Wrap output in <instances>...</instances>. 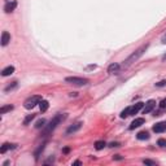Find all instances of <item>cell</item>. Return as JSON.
Instances as JSON below:
<instances>
[{
  "mask_svg": "<svg viewBox=\"0 0 166 166\" xmlns=\"http://www.w3.org/2000/svg\"><path fill=\"white\" fill-rule=\"evenodd\" d=\"M154 108H156V101H154V100H149V101H147V103L144 104V108L142 109V110H143V114H148V113H150V112H152Z\"/></svg>",
  "mask_w": 166,
  "mask_h": 166,
  "instance_id": "5",
  "label": "cell"
},
{
  "mask_svg": "<svg viewBox=\"0 0 166 166\" xmlns=\"http://www.w3.org/2000/svg\"><path fill=\"white\" fill-rule=\"evenodd\" d=\"M147 48H148V44H144V46H142V47H139V48L136 49L135 52H132L131 54H130L129 57H127L126 60L123 61V64H122V67H127V66H130L131 64H134L136 60H139L140 57L144 54V52L147 51Z\"/></svg>",
  "mask_w": 166,
  "mask_h": 166,
  "instance_id": "1",
  "label": "cell"
},
{
  "mask_svg": "<svg viewBox=\"0 0 166 166\" xmlns=\"http://www.w3.org/2000/svg\"><path fill=\"white\" fill-rule=\"evenodd\" d=\"M143 108H144V104L143 103H136L135 105L130 106V116H135V114H137Z\"/></svg>",
  "mask_w": 166,
  "mask_h": 166,
  "instance_id": "6",
  "label": "cell"
},
{
  "mask_svg": "<svg viewBox=\"0 0 166 166\" xmlns=\"http://www.w3.org/2000/svg\"><path fill=\"white\" fill-rule=\"evenodd\" d=\"M113 160H122V157H121L119 154H116V156L113 157Z\"/></svg>",
  "mask_w": 166,
  "mask_h": 166,
  "instance_id": "30",
  "label": "cell"
},
{
  "mask_svg": "<svg viewBox=\"0 0 166 166\" xmlns=\"http://www.w3.org/2000/svg\"><path fill=\"white\" fill-rule=\"evenodd\" d=\"M42 101V96L39 95H34V96H30L29 99H26L25 103H23V106L26 109H33L36 104H39Z\"/></svg>",
  "mask_w": 166,
  "mask_h": 166,
  "instance_id": "3",
  "label": "cell"
},
{
  "mask_svg": "<svg viewBox=\"0 0 166 166\" xmlns=\"http://www.w3.org/2000/svg\"><path fill=\"white\" fill-rule=\"evenodd\" d=\"M13 71H14V67H13V66H7L5 69L1 70V75H3V77H8V75L13 74Z\"/></svg>",
  "mask_w": 166,
  "mask_h": 166,
  "instance_id": "14",
  "label": "cell"
},
{
  "mask_svg": "<svg viewBox=\"0 0 166 166\" xmlns=\"http://www.w3.org/2000/svg\"><path fill=\"white\" fill-rule=\"evenodd\" d=\"M16 147H17V144H9V143H4V144L1 145V148H0V153H1V154H4L8 149H13V148H16Z\"/></svg>",
  "mask_w": 166,
  "mask_h": 166,
  "instance_id": "12",
  "label": "cell"
},
{
  "mask_svg": "<svg viewBox=\"0 0 166 166\" xmlns=\"http://www.w3.org/2000/svg\"><path fill=\"white\" fill-rule=\"evenodd\" d=\"M65 82L70 83V84H74V86H84L88 83V79L80 78V77H66L65 78Z\"/></svg>",
  "mask_w": 166,
  "mask_h": 166,
  "instance_id": "4",
  "label": "cell"
},
{
  "mask_svg": "<svg viewBox=\"0 0 166 166\" xmlns=\"http://www.w3.org/2000/svg\"><path fill=\"white\" fill-rule=\"evenodd\" d=\"M80 163H82L80 161H75V162H73V165H80Z\"/></svg>",
  "mask_w": 166,
  "mask_h": 166,
  "instance_id": "32",
  "label": "cell"
},
{
  "mask_svg": "<svg viewBox=\"0 0 166 166\" xmlns=\"http://www.w3.org/2000/svg\"><path fill=\"white\" fill-rule=\"evenodd\" d=\"M136 137L139 140H147V139H149V134H148L147 131H140L139 134L136 135Z\"/></svg>",
  "mask_w": 166,
  "mask_h": 166,
  "instance_id": "16",
  "label": "cell"
},
{
  "mask_svg": "<svg viewBox=\"0 0 166 166\" xmlns=\"http://www.w3.org/2000/svg\"><path fill=\"white\" fill-rule=\"evenodd\" d=\"M143 163H144V165H156V162L154 161H152V160H143Z\"/></svg>",
  "mask_w": 166,
  "mask_h": 166,
  "instance_id": "25",
  "label": "cell"
},
{
  "mask_svg": "<svg viewBox=\"0 0 166 166\" xmlns=\"http://www.w3.org/2000/svg\"><path fill=\"white\" fill-rule=\"evenodd\" d=\"M69 148H64V150H62V152H64V153H69Z\"/></svg>",
  "mask_w": 166,
  "mask_h": 166,
  "instance_id": "31",
  "label": "cell"
},
{
  "mask_svg": "<svg viewBox=\"0 0 166 166\" xmlns=\"http://www.w3.org/2000/svg\"><path fill=\"white\" fill-rule=\"evenodd\" d=\"M34 118H35V114H29V116L26 117L25 119H23V124H29Z\"/></svg>",
  "mask_w": 166,
  "mask_h": 166,
  "instance_id": "22",
  "label": "cell"
},
{
  "mask_svg": "<svg viewBox=\"0 0 166 166\" xmlns=\"http://www.w3.org/2000/svg\"><path fill=\"white\" fill-rule=\"evenodd\" d=\"M162 61H166V53L162 56Z\"/></svg>",
  "mask_w": 166,
  "mask_h": 166,
  "instance_id": "33",
  "label": "cell"
},
{
  "mask_svg": "<svg viewBox=\"0 0 166 166\" xmlns=\"http://www.w3.org/2000/svg\"><path fill=\"white\" fill-rule=\"evenodd\" d=\"M153 131L157 132V134L166 131V122H158V123H156L153 126Z\"/></svg>",
  "mask_w": 166,
  "mask_h": 166,
  "instance_id": "8",
  "label": "cell"
},
{
  "mask_svg": "<svg viewBox=\"0 0 166 166\" xmlns=\"http://www.w3.org/2000/svg\"><path fill=\"white\" fill-rule=\"evenodd\" d=\"M129 116H130V106L126 108V109H123V110L121 112V114H119L121 118H126V117H129Z\"/></svg>",
  "mask_w": 166,
  "mask_h": 166,
  "instance_id": "21",
  "label": "cell"
},
{
  "mask_svg": "<svg viewBox=\"0 0 166 166\" xmlns=\"http://www.w3.org/2000/svg\"><path fill=\"white\" fill-rule=\"evenodd\" d=\"M105 145H106V143L104 142V140H97V142L95 143V149L96 150H101V149H104Z\"/></svg>",
  "mask_w": 166,
  "mask_h": 166,
  "instance_id": "17",
  "label": "cell"
},
{
  "mask_svg": "<svg viewBox=\"0 0 166 166\" xmlns=\"http://www.w3.org/2000/svg\"><path fill=\"white\" fill-rule=\"evenodd\" d=\"M49 106V103L47 100H42L40 103H39V108H40V112H46L47 109H48Z\"/></svg>",
  "mask_w": 166,
  "mask_h": 166,
  "instance_id": "18",
  "label": "cell"
},
{
  "mask_svg": "<svg viewBox=\"0 0 166 166\" xmlns=\"http://www.w3.org/2000/svg\"><path fill=\"white\" fill-rule=\"evenodd\" d=\"M157 144L160 145L161 148H166V139H158Z\"/></svg>",
  "mask_w": 166,
  "mask_h": 166,
  "instance_id": "24",
  "label": "cell"
},
{
  "mask_svg": "<svg viewBox=\"0 0 166 166\" xmlns=\"http://www.w3.org/2000/svg\"><path fill=\"white\" fill-rule=\"evenodd\" d=\"M82 127V122H77V123H74V124H71V126L69 127V129L66 130V134L67 135H70V134H74V132H77L78 130Z\"/></svg>",
  "mask_w": 166,
  "mask_h": 166,
  "instance_id": "10",
  "label": "cell"
},
{
  "mask_svg": "<svg viewBox=\"0 0 166 166\" xmlns=\"http://www.w3.org/2000/svg\"><path fill=\"white\" fill-rule=\"evenodd\" d=\"M9 42H10L9 33H8V31H3V34H1V46H7Z\"/></svg>",
  "mask_w": 166,
  "mask_h": 166,
  "instance_id": "13",
  "label": "cell"
},
{
  "mask_svg": "<svg viewBox=\"0 0 166 166\" xmlns=\"http://www.w3.org/2000/svg\"><path fill=\"white\" fill-rule=\"evenodd\" d=\"M13 109V105H5L0 108V114H5L7 112H10Z\"/></svg>",
  "mask_w": 166,
  "mask_h": 166,
  "instance_id": "19",
  "label": "cell"
},
{
  "mask_svg": "<svg viewBox=\"0 0 166 166\" xmlns=\"http://www.w3.org/2000/svg\"><path fill=\"white\" fill-rule=\"evenodd\" d=\"M156 86H157V87H163V86H166V80H161V82L156 83Z\"/></svg>",
  "mask_w": 166,
  "mask_h": 166,
  "instance_id": "27",
  "label": "cell"
},
{
  "mask_svg": "<svg viewBox=\"0 0 166 166\" xmlns=\"http://www.w3.org/2000/svg\"><path fill=\"white\" fill-rule=\"evenodd\" d=\"M160 108H161V109H165V108H166V99L161 100V103H160Z\"/></svg>",
  "mask_w": 166,
  "mask_h": 166,
  "instance_id": "26",
  "label": "cell"
},
{
  "mask_svg": "<svg viewBox=\"0 0 166 166\" xmlns=\"http://www.w3.org/2000/svg\"><path fill=\"white\" fill-rule=\"evenodd\" d=\"M161 42H162L163 44H166V34H165V35L162 36V38H161Z\"/></svg>",
  "mask_w": 166,
  "mask_h": 166,
  "instance_id": "29",
  "label": "cell"
},
{
  "mask_svg": "<svg viewBox=\"0 0 166 166\" xmlns=\"http://www.w3.org/2000/svg\"><path fill=\"white\" fill-rule=\"evenodd\" d=\"M46 119H38V121H36V123H35V129H42V127H44L46 126Z\"/></svg>",
  "mask_w": 166,
  "mask_h": 166,
  "instance_id": "20",
  "label": "cell"
},
{
  "mask_svg": "<svg viewBox=\"0 0 166 166\" xmlns=\"http://www.w3.org/2000/svg\"><path fill=\"white\" fill-rule=\"evenodd\" d=\"M16 87H17V82H13L12 83V84H9V86H8V87H5V92H9V91L10 90H13V88H16Z\"/></svg>",
  "mask_w": 166,
  "mask_h": 166,
  "instance_id": "23",
  "label": "cell"
},
{
  "mask_svg": "<svg viewBox=\"0 0 166 166\" xmlns=\"http://www.w3.org/2000/svg\"><path fill=\"white\" fill-rule=\"evenodd\" d=\"M44 147H46V143H43V144L39 145V148L35 150V153H34V156H35V160H36V161L39 160V156H40V153L44 150Z\"/></svg>",
  "mask_w": 166,
  "mask_h": 166,
  "instance_id": "15",
  "label": "cell"
},
{
  "mask_svg": "<svg viewBox=\"0 0 166 166\" xmlns=\"http://www.w3.org/2000/svg\"><path fill=\"white\" fill-rule=\"evenodd\" d=\"M142 124H144V118H135L134 121L131 122V124H130L129 129L130 130H135V129H137V127H140Z\"/></svg>",
  "mask_w": 166,
  "mask_h": 166,
  "instance_id": "9",
  "label": "cell"
},
{
  "mask_svg": "<svg viewBox=\"0 0 166 166\" xmlns=\"http://www.w3.org/2000/svg\"><path fill=\"white\" fill-rule=\"evenodd\" d=\"M65 118H66V116H65V114H57V116H54L53 119H52V121L49 122L47 126H44L43 135H42V136H48V135L51 134V132L53 131V130L56 129L60 123H61V121H64Z\"/></svg>",
  "mask_w": 166,
  "mask_h": 166,
  "instance_id": "2",
  "label": "cell"
},
{
  "mask_svg": "<svg viewBox=\"0 0 166 166\" xmlns=\"http://www.w3.org/2000/svg\"><path fill=\"white\" fill-rule=\"evenodd\" d=\"M119 70H121V65L117 64V62L110 64V65H109V67H108V73H109V74H118Z\"/></svg>",
  "mask_w": 166,
  "mask_h": 166,
  "instance_id": "7",
  "label": "cell"
},
{
  "mask_svg": "<svg viewBox=\"0 0 166 166\" xmlns=\"http://www.w3.org/2000/svg\"><path fill=\"white\" fill-rule=\"evenodd\" d=\"M16 7H17V1L7 3V4H5V7H4V10L7 13H10V12H13V10L16 9Z\"/></svg>",
  "mask_w": 166,
  "mask_h": 166,
  "instance_id": "11",
  "label": "cell"
},
{
  "mask_svg": "<svg viewBox=\"0 0 166 166\" xmlns=\"http://www.w3.org/2000/svg\"><path fill=\"white\" fill-rule=\"evenodd\" d=\"M119 145H121V144H119V143H110V144H109V147H112V148H114V147H119Z\"/></svg>",
  "mask_w": 166,
  "mask_h": 166,
  "instance_id": "28",
  "label": "cell"
}]
</instances>
